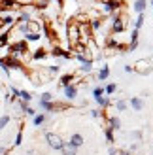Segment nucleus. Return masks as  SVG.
<instances>
[{
    "instance_id": "nucleus-33",
    "label": "nucleus",
    "mask_w": 153,
    "mask_h": 155,
    "mask_svg": "<svg viewBox=\"0 0 153 155\" xmlns=\"http://www.w3.org/2000/svg\"><path fill=\"white\" fill-rule=\"evenodd\" d=\"M91 115H93V117H98L100 114H98V110H93V112H91Z\"/></svg>"
},
{
    "instance_id": "nucleus-37",
    "label": "nucleus",
    "mask_w": 153,
    "mask_h": 155,
    "mask_svg": "<svg viewBox=\"0 0 153 155\" xmlns=\"http://www.w3.org/2000/svg\"><path fill=\"white\" fill-rule=\"evenodd\" d=\"M151 8H153V0H151Z\"/></svg>"
},
{
    "instance_id": "nucleus-20",
    "label": "nucleus",
    "mask_w": 153,
    "mask_h": 155,
    "mask_svg": "<svg viewBox=\"0 0 153 155\" xmlns=\"http://www.w3.org/2000/svg\"><path fill=\"white\" fill-rule=\"evenodd\" d=\"M116 108H117V112H125L127 110V100H117Z\"/></svg>"
},
{
    "instance_id": "nucleus-12",
    "label": "nucleus",
    "mask_w": 153,
    "mask_h": 155,
    "mask_svg": "<svg viewBox=\"0 0 153 155\" xmlns=\"http://www.w3.org/2000/svg\"><path fill=\"white\" fill-rule=\"evenodd\" d=\"M91 70H93V63L91 61H83L81 66H80V74H89Z\"/></svg>"
},
{
    "instance_id": "nucleus-22",
    "label": "nucleus",
    "mask_w": 153,
    "mask_h": 155,
    "mask_svg": "<svg viewBox=\"0 0 153 155\" xmlns=\"http://www.w3.org/2000/svg\"><path fill=\"white\" fill-rule=\"evenodd\" d=\"M10 119H11V117H10V115H8V114L0 117V130H2V129H4V127L8 125V123H10Z\"/></svg>"
},
{
    "instance_id": "nucleus-11",
    "label": "nucleus",
    "mask_w": 153,
    "mask_h": 155,
    "mask_svg": "<svg viewBox=\"0 0 153 155\" xmlns=\"http://www.w3.org/2000/svg\"><path fill=\"white\" fill-rule=\"evenodd\" d=\"M45 57H47V51H45L44 48H38V49L32 51V59H34V61H42V59H45Z\"/></svg>"
},
{
    "instance_id": "nucleus-15",
    "label": "nucleus",
    "mask_w": 153,
    "mask_h": 155,
    "mask_svg": "<svg viewBox=\"0 0 153 155\" xmlns=\"http://www.w3.org/2000/svg\"><path fill=\"white\" fill-rule=\"evenodd\" d=\"M72 80H74V76L72 74H66L60 78V87H68V85H72Z\"/></svg>"
},
{
    "instance_id": "nucleus-1",
    "label": "nucleus",
    "mask_w": 153,
    "mask_h": 155,
    "mask_svg": "<svg viewBox=\"0 0 153 155\" xmlns=\"http://www.w3.org/2000/svg\"><path fill=\"white\" fill-rule=\"evenodd\" d=\"M66 34H68V42H70V48L80 44V30H78V21L76 19H70L66 27Z\"/></svg>"
},
{
    "instance_id": "nucleus-14",
    "label": "nucleus",
    "mask_w": 153,
    "mask_h": 155,
    "mask_svg": "<svg viewBox=\"0 0 153 155\" xmlns=\"http://www.w3.org/2000/svg\"><path fill=\"white\" fill-rule=\"evenodd\" d=\"M108 78H110V68H108V64H104L100 68V72H98V80L104 81V80H108Z\"/></svg>"
},
{
    "instance_id": "nucleus-35",
    "label": "nucleus",
    "mask_w": 153,
    "mask_h": 155,
    "mask_svg": "<svg viewBox=\"0 0 153 155\" xmlns=\"http://www.w3.org/2000/svg\"><path fill=\"white\" fill-rule=\"evenodd\" d=\"M119 155H131V151H119Z\"/></svg>"
},
{
    "instance_id": "nucleus-24",
    "label": "nucleus",
    "mask_w": 153,
    "mask_h": 155,
    "mask_svg": "<svg viewBox=\"0 0 153 155\" xmlns=\"http://www.w3.org/2000/svg\"><path fill=\"white\" fill-rule=\"evenodd\" d=\"M40 108L42 110H55V104L53 102H40Z\"/></svg>"
},
{
    "instance_id": "nucleus-19",
    "label": "nucleus",
    "mask_w": 153,
    "mask_h": 155,
    "mask_svg": "<svg viewBox=\"0 0 153 155\" xmlns=\"http://www.w3.org/2000/svg\"><path fill=\"white\" fill-rule=\"evenodd\" d=\"M32 121H34V125H36V127H40L42 123L45 121V115H44V114H36L34 117H32Z\"/></svg>"
},
{
    "instance_id": "nucleus-29",
    "label": "nucleus",
    "mask_w": 153,
    "mask_h": 155,
    "mask_svg": "<svg viewBox=\"0 0 153 155\" xmlns=\"http://www.w3.org/2000/svg\"><path fill=\"white\" fill-rule=\"evenodd\" d=\"M25 114H27V115H30V117H34V115H36V110H32V108L28 106L27 110H25Z\"/></svg>"
},
{
    "instance_id": "nucleus-34",
    "label": "nucleus",
    "mask_w": 153,
    "mask_h": 155,
    "mask_svg": "<svg viewBox=\"0 0 153 155\" xmlns=\"http://www.w3.org/2000/svg\"><path fill=\"white\" fill-rule=\"evenodd\" d=\"M6 153H8V150H6V148H0V155H6Z\"/></svg>"
},
{
    "instance_id": "nucleus-16",
    "label": "nucleus",
    "mask_w": 153,
    "mask_h": 155,
    "mask_svg": "<svg viewBox=\"0 0 153 155\" xmlns=\"http://www.w3.org/2000/svg\"><path fill=\"white\" fill-rule=\"evenodd\" d=\"M144 21H146V15H144V13H138V17H136V21H134V28L140 30V28L144 27Z\"/></svg>"
},
{
    "instance_id": "nucleus-21",
    "label": "nucleus",
    "mask_w": 153,
    "mask_h": 155,
    "mask_svg": "<svg viewBox=\"0 0 153 155\" xmlns=\"http://www.w3.org/2000/svg\"><path fill=\"white\" fill-rule=\"evenodd\" d=\"M8 42H10V32H8V34H0V48L8 45Z\"/></svg>"
},
{
    "instance_id": "nucleus-6",
    "label": "nucleus",
    "mask_w": 153,
    "mask_h": 155,
    "mask_svg": "<svg viewBox=\"0 0 153 155\" xmlns=\"http://www.w3.org/2000/svg\"><path fill=\"white\" fill-rule=\"evenodd\" d=\"M60 153L63 155H78V150L74 148L70 142H63V148H60Z\"/></svg>"
},
{
    "instance_id": "nucleus-18",
    "label": "nucleus",
    "mask_w": 153,
    "mask_h": 155,
    "mask_svg": "<svg viewBox=\"0 0 153 155\" xmlns=\"http://www.w3.org/2000/svg\"><path fill=\"white\" fill-rule=\"evenodd\" d=\"M32 6L36 10H45L47 8V0H32Z\"/></svg>"
},
{
    "instance_id": "nucleus-5",
    "label": "nucleus",
    "mask_w": 153,
    "mask_h": 155,
    "mask_svg": "<svg viewBox=\"0 0 153 155\" xmlns=\"http://www.w3.org/2000/svg\"><path fill=\"white\" fill-rule=\"evenodd\" d=\"M40 28H42V23H40V21H34V19H30V21L27 23V32L40 34Z\"/></svg>"
},
{
    "instance_id": "nucleus-7",
    "label": "nucleus",
    "mask_w": 153,
    "mask_h": 155,
    "mask_svg": "<svg viewBox=\"0 0 153 155\" xmlns=\"http://www.w3.org/2000/svg\"><path fill=\"white\" fill-rule=\"evenodd\" d=\"M146 8H148V0H136L134 6H132V10L136 13H144V12H146Z\"/></svg>"
},
{
    "instance_id": "nucleus-27",
    "label": "nucleus",
    "mask_w": 153,
    "mask_h": 155,
    "mask_svg": "<svg viewBox=\"0 0 153 155\" xmlns=\"http://www.w3.org/2000/svg\"><path fill=\"white\" fill-rule=\"evenodd\" d=\"M119 125H121V121H119L117 117H113V119H112V125H110L108 129H112V130H113V129H119Z\"/></svg>"
},
{
    "instance_id": "nucleus-26",
    "label": "nucleus",
    "mask_w": 153,
    "mask_h": 155,
    "mask_svg": "<svg viewBox=\"0 0 153 155\" xmlns=\"http://www.w3.org/2000/svg\"><path fill=\"white\" fill-rule=\"evenodd\" d=\"M59 70H60V66H57V64L47 66V72H49V74H59Z\"/></svg>"
},
{
    "instance_id": "nucleus-13",
    "label": "nucleus",
    "mask_w": 153,
    "mask_h": 155,
    "mask_svg": "<svg viewBox=\"0 0 153 155\" xmlns=\"http://www.w3.org/2000/svg\"><path fill=\"white\" fill-rule=\"evenodd\" d=\"M17 97H19V100H21V102H27V104L30 102V100H32V95H30L28 91H25V89H21Z\"/></svg>"
},
{
    "instance_id": "nucleus-36",
    "label": "nucleus",
    "mask_w": 153,
    "mask_h": 155,
    "mask_svg": "<svg viewBox=\"0 0 153 155\" xmlns=\"http://www.w3.org/2000/svg\"><path fill=\"white\" fill-rule=\"evenodd\" d=\"M57 2H59V4H60V6H63V2H64V0H57Z\"/></svg>"
},
{
    "instance_id": "nucleus-31",
    "label": "nucleus",
    "mask_w": 153,
    "mask_h": 155,
    "mask_svg": "<svg viewBox=\"0 0 153 155\" xmlns=\"http://www.w3.org/2000/svg\"><path fill=\"white\" fill-rule=\"evenodd\" d=\"M110 155H119V151H117V150H113V148H110Z\"/></svg>"
},
{
    "instance_id": "nucleus-30",
    "label": "nucleus",
    "mask_w": 153,
    "mask_h": 155,
    "mask_svg": "<svg viewBox=\"0 0 153 155\" xmlns=\"http://www.w3.org/2000/svg\"><path fill=\"white\" fill-rule=\"evenodd\" d=\"M106 138H108V142H110V144L113 142V134H112V129H108V130H106Z\"/></svg>"
},
{
    "instance_id": "nucleus-3",
    "label": "nucleus",
    "mask_w": 153,
    "mask_h": 155,
    "mask_svg": "<svg viewBox=\"0 0 153 155\" xmlns=\"http://www.w3.org/2000/svg\"><path fill=\"white\" fill-rule=\"evenodd\" d=\"M45 140H47L49 148L57 150V151H60V148H63V140H60V136L55 134V133H45Z\"/></svg>"
},
{
    "instance_id": "nucleus-8",
    "label": "nucleus",
    "mask_w": 153,
    "mask_h": 155,
    "mask_svg": "<svg viewBox=\"0 0 153 155\" xmlns=\"http://www.w3.org/2000/svg\"><path fill=\"white\" fill-rule=\"evenodd\" d=\"M131 106L134 108L136 112H142V110H144V100H142L140 97H132V98H131Z\"/></svg>"
},
{
    "instance_id": "nucleus-4",
    "label": "nucleus",
    "mask_w": 153,
    "mask_h": 155,
    "mask_svg": "<svg viewBox=\"0 0 153 155\" xmlns=\"http://www.w3.org/2000/svg\"><path fill=\"white\" fill-rule=\"evenodd\" d=\"M100 2L106 13H116L117 10H121V0H100Z\"/></svg>"
},
{
    "instance_id": "nucleus-28",
    "label": "nucleus",
    "mask_w": 153,
    "mask_h": 155,
    "mask_svg": "<svg viewBox=\"0 0 153 155\" xmlns=\"http://www.w3.org/2000/svg\"><path fill=\"white\" fill-rule=\"evenodd\" d=\"M21 142H23V133L19 130V133H17V136H15V146H21Z\"/></svg>"
},
{
    "instance_id": "nucleus-2",
    "label": "nucleus",
    "mask_w": 153,
    "mask_h": 155,
    "mask_svg": "<svg viewBox=\"0 0 153 155\" xmlns=\"http://www.w3.org/2000/svg\"><path fill=\"white\" fill-rule=\"evenodd\" d=\"M153 70V57L151 59H140L132 64V72L136 74H149Z\"/></svg>"
},
{
    "instance_id": "nucleus-10",
    "label": "nucleus",
    "mask_w": 153,
    "mask_h": 155,
    "mask_svg": "<svg viewBox=\"0 0 153 155\" xmlns=\"http://www.w3.org/2000/svg\"><path fill=\"white\" fill-rule=\"evenodd\" d=\"M83 142H85V140H83V136H81V134H72V136H70V144L74 146L76 150H78L80 146H83Z\"/></svg>"
},
{
    "instance_id": "nucleus-9",
    "label": "nucleus",
    "mask_w": 153,
    "mask_h": 155,
    "mask_svg": "<svg viewBox=\"0 0 153 155\" xmlns=\"http://www.w3.org/2000/svg\"><path fill=\"white\" fill-rule=\"evenodd\" d=\"M64 95H66V98H76L78 97V87L76 85H68V87H64Z\"/></svg>"
},
{
    "instance_id": "nucleus-17",
    "label": "nucleus",
    "mask_w": 153,
    "mask_h": 155,
    "mask_svg": "<svg viewBox=\"0 0 153 155\" xmlns=\"http://www.w3.org/2000/svg\"><path fill=\"white\" fill-rule=\"evenodd\" d=\"M40 40H42V34H32V32L25 34V42H40Z\"/></svg>"
},
{
    "instance_id": "nucleus-23",
    "label": "nucleus",
    "mask_w": 153,
    "mask_h": 155,
    "mask_svg": "<svg viewBox=\"0 0 153 155\" xmlns=\"http://www.w3.org/2000/svg\"><path fill=\"white\" fill-rule=\"evenodd\" d=\"M116 89H117V85H116V83H110L108 87L104 89V93H106V95H113V93H116Z\"/></svg>"
},
{
    "instance_id": "nucleus-32",
    "label": "nucleus",
    "mask_w": 153,
    "mask_h": 155,
    "mask_svg": "<svg viewBox=\"0 0 153 155\" xmlns=\"http://www.w3.org/2000/svg\"><path fill=\"white\" fill-rule=\"evenodd\" d=\"M125 72H132V66L131 64H125Z\"/></svg>"
},
{
    "instance_id": "nucleus-25",
    "label": "nucleus",
    "mask_w": 153,
    "mask_h": 155,
    "mask_svg": "<svg viewBox=\"0 0 153 155\" xmlns=\"http://www.w3.org/2000/svg\"><path fill=\"white\" fill-rule=\"evenodd\" d=\"M51 98H53L51 93H44V95L40 97V102H51Z\"/></svg>"
}]
</instances>
